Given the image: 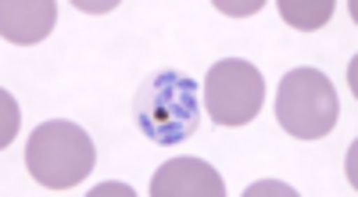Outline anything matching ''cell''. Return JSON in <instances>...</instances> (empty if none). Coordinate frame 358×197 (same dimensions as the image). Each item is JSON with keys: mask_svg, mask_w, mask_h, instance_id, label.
Listing matches in <instances>:
<instances>
[{"mask_svg": "<svg viewBox=\"0 0 358 197\" xmlns=\"http://www.w3.org/2000/svg\"><path fill=\"white\" fill-rule=\"evenodd\" d=\"M76 8H79V11H90V15H101V11H111V8H115V0H104V4H90V0H76Z\"/></svg>", "mask_w": 358, "mask_h": 197, "instance_id": "7c38bea8", "label": "cell"}, {"mask_svg": "<svg viewBox=\"0 0 358 197\" xmlns=\"http://www.w3.org/2000/svg\"><path fill=\"white\" fill-rule=\"evenodd\" d=\"M101 194H122V197H133V187H126V183H104V187H94V190H90V197H101Z\"/></svg>", "mask_w": 358, "mask_h": 197, "instance_id": "30bf717a", "label": "cell"}, {"mask_svg": "<svg viewBox=\"0 0 358 197\" xmlns=\"http://www.w3.org/2000/svg\"><path fill=\"white\" fill-rule=\"evenodd\" d=\"M97 165V147L76 122L50 119L33 129L25 147V168L47 190L79 187Z\"/></svg>", "mask_w": 358, "mask_h": 197, "instance_id": "7a4b0ae2", "label": "cell"}, {"mask_svg": "<svg viewBox=\"0 0 358 197\" xmlns=\"http://www.w3.org/2000/svg\"><path fill=\"white\" fill-rule=\"evenodd\" d=\"M265 104V75L241 58H222L208 68L204 108L219 126H248Z\"/></svg>", "mask_w": 358, "mask_h": 197, "instance_id": "277c9868", "label": "cell"}, {"mask_svg": "<svg viewBox=\"0 0 358 197\" xmlns=\"http://www.w3.org/2000/svg\"><path fill=\"white\" fill-rule=\"evenodd\" d=\"M57 22V4L54 0H4L0 4V33L8 43L33 47L50 36Z\"/></svg>", "mask_w": 358, "mask_h": 197, "instance_id": "8992f818", "label": "cell"}, {"mask_svg": "<svg viewBox=\"0 0 358 197\" xmlns=\"http://www.w3.org/2000/svg\"><path fill=\"white\" fill-rule=\"evenodd\" d=\"M280 15L297 33H315L330 22L334 0H280Z\"/></svg>", "mask_w": 358, "mask_h": 197, "instance_id": "52a82bcc", "label": "cell"}, {"mask_svg": "<svg viewBox=\"0 0 358 197\" xmlns=\"http://www.w3.org/2000/svg\"><path fill=\"white\" fill-rule=\"evenodd\" d=\"M341 115L334 82L319 68H294L283 75L276 94V122L297 140L330 136Z\"/></svg>", "mask_w": 358, "mask_h": 197, "instance_id": "3957f363", "label": "cell"}, {"mask_svg": "<svg viewBox=\"0 0 358 197\" xmlns=\"http://www.w3.org/2000/svg\"><path fill=\"white\" fill-rule=\"evenodd\" d=\"M215 8H219L222 15L244 18V15H255V11H262V0H248V4H233V0H215Z\"/></svg>", "mask_w": 358, "mask_h": 197, "instance_id": "9c48e42d", "label": "cell"}, {"mask_svg": "<svg viewBox=\"0 0 358 197\" xmlns=\"http://www.w3.org/2000/svg\"><path fill=\"white\" fill-rule=\"evenodd\" d=\"M133 115L140 133L158 147H179L201 126V87L172 68L155 72L136 90Z\"/></svg>", "mask_w": 358, "mask_h": 197, "instance_id": "6da1fadb", "label": "cell"}, {"mask_svg": "<svg viewBox=\"0 0 358 197\" xmlns=\"http://www.w3.org/2000/svg\"><path fill=\"white\" fill-rule=\"evenodd\" d=\"M226 183L201 158H172L151 176V197H222Z\"/></svg>", "mask_w": 358, "mask_h": 197, "instance_id": "5b68a950", "label": "cell"}, {"mask_svg": "<svg viewBox=\"0 0 358 197\" xmlns=\"http://www.w3.org/2000/svg\"><path fill=\"white\" fill-rule=\"evenodd\" d=\"M248 194H251V197H255V194H287V197H290L294 190H290V187H283V183H258V187H251Z\"/></svg>", "mask_w": 358, "mask_h": 197, "instance_id": "8fae6325", "label": "cell"}, {"mask_svg": "<svg viewBox=\"0 0 358 197\" xmlns=\"http://www.w3.org/2000/svg\"><path fill=\"white\" fill-rule=\"evenodd\" d=\"M0 115H4V129H0V147H8L18 133V104L8 90H0Z\"/></svg>", "mask_w": 358, "mask_h": 197, "instance_id": "ba28073f", "label": "cell"}]
</instances>
